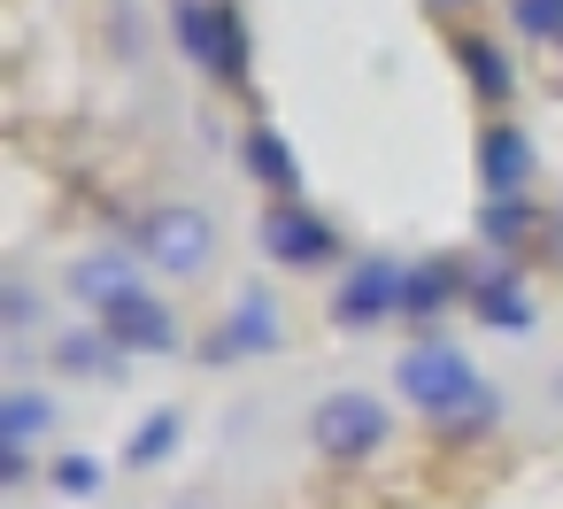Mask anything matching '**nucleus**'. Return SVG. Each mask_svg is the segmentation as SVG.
<instances>
[{
  "label": "nucleus",
  "instance_id": "4be33fe9",
  "mask_svg": "<svg viewBox=\"0 0 563 509\" xmlns=\"http://www.w3.org/2000/svg\"><path fill=\"white\" fill-rule=\"evenodd\" d=\"M0 301H9V324H32V294H24V286H9Z\"/></svg>",
  "mask_w": 563,
  "mask_h": 509
},
{
  "label": "nucleus",
  "instance_id": "9b49d317",
  "mask_svg": "<svg viewBox=\"0 0 563 509\" xmlns=\"http://www.w3.org/2000/svg\"><path fill=\"white\" fill-rule=\"evenodd\" d=\"M70 294H78V301H93V309L109 317L117 301H132V294H140V255H86V263L70 270Z\"/></svg>",
  "mask_w": 563,
  "mask_h": 509
},
{
  "label": "nucleus",
  "instance_id": "412c9836",
  "mask_svg": "<svg viewBox=\"0 0 563 509\" xmlns=\"http://www.w3.org/2000/svg\"><path fill=\"white\" fill-rule=\"evenodd\" d=\"M0 478L24 486V478H32V447H0Z\"/></svg>",
  "mask_w": 563,
  "mask_h": 509
},
{
  "label": "nucleus",
  "instance_id": "423d86ee",
  "mask_svg": "<svg viewBox=\"0 0 563 509\" xmlns=\"http://www.w3.org/2000/svg\"><path fill=\"white\" fill-rule=\"evenodd\" d=\"M263 255L286 263V270H317V263H340V232H332L309 201H271V217H263Z\"/></svg>",
  "mask_w": 563,
  "mask_h": 509
},
{
  "label": "nucleus",
  "instance_id": "f8f14e48",
  "mask_svg": "<svg viewBox=\"0 0 563 509\" xmlns=\"http://www.w3.org/2000/svg\"><path fill=\"white\" fill-rule=\"evenodd\" d=\"M455 294H471V278H463V263L455 255H432V263H409V294H401V317H440Z\"/></svg>",
  "mask_w": 563,
  "mask_h": 509
},
{
  "label": "nucleus",
  "instance_id": "f3484780",
  "mask_svg": "<svg viewBox=\"0 0 563 509\" xmlns=\"http://www.w3.org/2000/svg\"><path fill=\"white\" fill-rule=\"evenodd\" d=\"M478 240L494 247V255H517L525 240H532V201L517 193V201H486L478 209Z\"/></svg>",
  "mask_w": 563,
  "mask_h": 509
},
{
  "label": "nucleus",
  "instance_id": "4468645a",
  "mask_svg": "<svg viewBox=\"0 0 563 509\" xmlns=\"http://www.w3.org/2000/svg\"><path fill=\"white\" fill-rule=\"evenodd\" d=\"M55 363H63L70 378H117V370H124V347L93 324V332H63V340H55Z\"/></svg>",
  "mask_w": 563,
  "mask_h": 509
},
{
  "label": "nucleus",
  "instance_id": "f03ea898",
  "mask_svg": "<svg viewBox=\"0 0 563 509\" xmlns=\"http://www.w3.org/2000/svg\"><path fill=\"white\" fill-rule=\"evenodd\" d=\"M209 255H217V217H209V209L170 201V209H155V217L140 224V263H155L163 278H201Z\"/></svg>",
  "mask_w": 563,
  "mask_h": 509
},
{
  "label": "nucleus",
  "instance_id": "ddd939ff",
  "mask_svg": "<svg viewBox=\"0 0 563 509\" xmlns=\"http://www.w3.org/2000/svg\"><path fill=\"white\" fill-rule=\"evenodd\" d=\"M240 155H247V178H255L263 193H278V201H294V193H301V163H294V147H286L271 124H255Z\"/></svg>",
  "mask_w": 563,
  "mask_h": 509
},
{
  "label": "nucleus",
  "instance_id": "9d476101",
  "mask_svg": "<svg viewBox=\"0 0 563 509\" xmlns=\"http://www.w3.org/2000/svg\"><path fill=\"white\" fill-rule=\"evenodd\" d=\"M471 309H478V324H494V332H532V294H525L517 263L478 270V278H471Z\"/></svg>",
  "mask_w": 563,
  "mask_h": 509
},
{
  "label": "nucleus",
  "instance_id": "5701e85b",
  "mask_svg": "<svg viewBox=\"0 0 563 509\" xmlns=\"http://www.w3.org/2000/svg\"><path fill=\"white\" fill-rule=\"evenodd\" d=\"M432 9H455V0H432Z\"/></svg>",
  "mask_w": 563,
  "mask_h": 509
},
{
  "label": "nucleus",
  "instance_id": "0eeeda50",
  "mask_svg": "<svg viewBox=\"0 0 563 509\" xmlns=\"http://www.w3.org/2000/svg\"><path fill=\"white\" fill-rule=\"evenodd\" d=\"M278 340H286V324H278V301H271L263 286H247V294L232 301L224 332L209 340V355H217V363H232V355H271Z\"/></svg>",
  "mask_w": 563,
  "mask_h": 509
},
{
  "label": "nucleus",
  "instance_id": "aec40b11",
  "mask_svg": "<svg viewBox=\"0 0 563 509\" xmlns=\"http://www.w3.org/2000/svg\"><path fill=\"white\" fill-rule=\"evenodd\" d=\"M55 486L86 501V494H101V463L93 455H55Z\"/></svg>",
  "mask_w": 563,
  "mask_h": 509
},
{
  "label": "nucleus",
  "instance_id": "39448f33",
  "mask_svg": "<svg viewBox=\"0 0 563 509\" xmlns=\"http://www.w3.org/2000/svg\"><path fill=\"white\" fill-rule=\"evenodd\" d=\"M401 294H409V263H394V255H363V263L332 286V317H340L347 332H363V324L401 317Z\"/></svg>",
  "mask_w": 563,
  "mask_h": 509
},
{
  "label": "nucleus",
  "instance_id": "b1692460",
  "mask_svg": "<svg viewBox=\"0 0 563 509\" xmlns=\"http://www.w3.org/2000/svg\"><path fill=\"white\" fill-rule=\"evenodd\" d=\"M224 9H232V0H224Z\"/></svg>",
  "mask_w": 563,
  "mask_h": 509
},
{
  "label": "nucleus",
  "instance_id": "2eb2a0df",
  "mask_svg": "<svg viewBox=\"0 0 563 509\" xmlns=\"http://www.w3.org/2000/svg\"><path fill=\"white\" fill-rule=\"evenodd\" d=\"M455 63H463V78H471V93H486V101H509V86H517V70H509V55L494 47V40H455Z\"/></svg>",
  "mask_w": 563,
  "mask_h": 509
},
{
  "label": "nucleus",
  "instance_id": "a211bd4d",
  "mask_svg": "<svg viewBox=\"0 0 563 509\" xmlns=\"http://www.w3.org/2000/svg\"><path fill=\"white\" fill-rule=\"evenodd\" d=\"M178 432H186V417H178V409H155V417H147V424L132 432V447H124V463H132V471H147V463H163V455L178 447Z\"/></svg>",
  "mask_w": 563,
  "mask_h": 509
},
{
  "label": "nucleus",
  "instance_id": "dca6fc26",
  "mask_svg": "<svg viewBox=\"0 0 563 509\" xmlns=\"http://www.w3.org/2000/svg\"><path fill=\"white\" fill-rule=\"evenodd\" d=\"M47 424H55V401L32 394V386H16L9 401H0V447H32Z\"/></svg>",
  "mask_w": 563,
  "mask_h": 509
},
{
  "label": "nucleus",
  "instance_id": "1a4fd4ad",
  "mask_svg": "<svg viewBox=\"0 0 563 509\" xmlns=\"http://www.w3.org/2000/svg\"><path fill=\"white\" fill-rule=\"evenodd\" d=\"M478 178H486V193H494V201H517V193L532 186V140H525L517 124L478 132Z\"/></svg>",
  "mask_w": 563,
  "mask_h": 509
},
{
  "label": "nucleus",
  "instance_id": "20e7f679",
  "mask_svg": "<svg viewBox=\"0 0 563 509\" xmlns=\"http://www.w3.org/2000/svg\"><path fill=\"white\" fill-rule=\"evenodd\" d=\"M386 432H394V417H386V401H371V394H324L317 417H309V440H317V455H332V463L371 455Z\"/></svg>",
  "mask_w": 563,
  "mask_h": 509
},
{
  "label": "nucleus",
  "instance_id": "7ed1b4c3",
  "mask_svg": "<svg viewBox=\"0 0 563 509\" xmlns=\"http://www.w3.org/2000/svg\"><path fill=\"white\" fill-rule=\"evenodd\" d=\"M170 32H178V47H186L209 78H224V86L247 78V32H240V16L224 9V0H178Z\"/></svg>",
  "mask_w": 563,
  "mask_h": 509
},
{
  "label": "nucleus",
  "instance_id": "f257e3e1",
  "mask_svg": "<svg viewBox=\"0 0 563 509\" xmlns=\"http://www.w3.org/2000/svg\"><path fill=\"white\" fill-rule=\"evenodd\" d=\"M394 378H401V401H417V409H424L432 424H448L455 440H471V432L494 424V394H486V378H478L471 355L448 347V340H417V347L394 363Z\"/></svg>",
  "mask_w": 563,
  "mask_h": 509
},
{
  "label": "nucleus",
  "instance_id": "6e6552de",
  "mask_svg": "<svg viewBox=\"0 0 563 509\" xmlns=\"http://www.w3.org/2000/svg\"><path fill=\"white\" fill-rule=\"evenodd\" d=\"M101 332H109L124 355H170V347H178V317H170L155 294H132V301H117V309L101 317Z\"/></svg>",
  "mask_w": 563,
  "mask_h": 509
},
{
  "label": "nucleus",
  "instance_id": "6ab92c4d",
  "mask_svg": "<svg viewBox=\"0 0 563 509\" xmlns=\"http://www.w3.org/2000/svg\"><path fill=\"white\" fill-rule=\"evenodd\" d=\"M517 32L525 40H563V0H517Z\"/></svg>",
  "mask_w": 563,
  "mask_h": 509
}]
</instances>
